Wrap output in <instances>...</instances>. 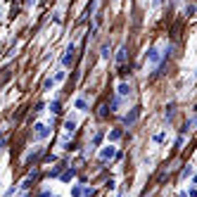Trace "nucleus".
I'll list each match as a JSON object with an SVG mask.
<instances>
[{"label": "nucleus", "instance_id": "nucleus-1", "mask_svg": "<svg viewBox=\"0 0 197 197\" xmlns=\"http://www.w3.org/2000/svg\"><path fill=\"white\" fill-rule=\"evenodd\" d=\"M124 60H126V48H121V50H119V55H117V62L121 64Z\"/></svg>", "mask_w": 197, "mask_h": 197}, {"label": "nucleus", "instance_id": "nucleus-2", "mask_svg": "<svg viewBox=\"0 0 197 197\" xmlns=\"http://www.w3.org/2000/svg\"><path fill=\"white\" fill-rule=\"evenodd\" d=\"M36 128H38V135H41V138H45V135H48V128H45L43 124H38Z\"/></svg>", "mask_w": 197, "mask_h": 197}, {"label": "nucleus", "instance_id": "nucleus-3", "mask_svg": "<svg viewBox=\"0 0 197 197\" xmlns=\"http://www.w3.org/2000/svg\"><path fill=\"white\" fill-rule=\"evenodd\" d=\"M128 90H131V88H128V86H126V83H121V86H119V93H121V95H126V93H128Z\"/></svg>", "mask_w": 197, "mask_h": 197}]
</instances>
